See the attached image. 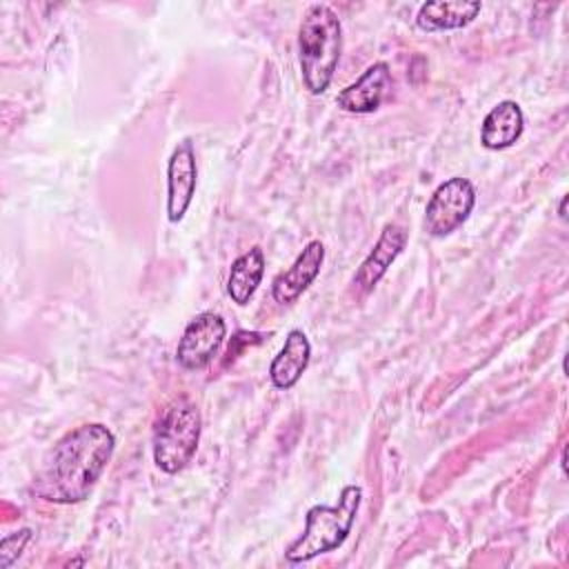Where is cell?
<instances>
[{
    "label": "cell",
    "mask_w": 569,
    "mask_h": 569,
    "mask_svg": "<svg viewBox=\"0 0 569 569\" xmlns=\"http://www.w3.org/2000/svg\"><path fill=\"white\" fill-rule=\"evenodd\" d=\"M116 436L102 422H87L67 431L42 458L31 491L56 505L84 500L107 471Z\"/></svg>",
    "instance_id": "6da1fadb"
},
{
    "label": "cell",
    "mask_w": 569,
    "mask_h": 569,
    "mask_svg": "<svg viewBox=\"0 0 569 569\" xmlns=\"http://www.w3.org/2000/svg\"><path fill=\"white\" fill-rule=\"evenodd\" d=\"M342 53V24L327 4H309L298 27V62L305 87L320 96L329 89Z\"/></svg>",
    "instance_id": "7a4b0ae2"
},
{
    "label": "cell",
    "mask_w": 569,
    "mask_h": 569,
    "mask_svg": "<svg viewBox=\"0 0 569 569\" xmlns=\"http://www.w3.org/2000/svg\"><path fill=\"white\" fill-rule=\"evenodd\" d=\"M362 500V489L358 485H347L340 491L338 505H313L305 518V531L287 547L284 558L289 562H307L316 556L338 549L356 520Z\"/></svg>",
    "instance_id": "3957f363"
},
{
    "label": "cell",
    "mask_w": 569,
    "mask_h": 569,
    "mask_svg": "<svg viewBox=\"0 0 569 569\" xmlns=\"http://www.w3.org/2000/svg\"><path fill=\"white\" fill-rule=\"evenodd\" d=\"M202 416L187 396L176 398L158 418L153 429V462L164 473L184 469L200 442Z\"/></svg>",
    "instance_id": "277c9868"
},
{
    "label": "cell",
    "mask_w": 569,
    "mask_h": 569,
    "mask_svg": "<svg viewBox=\"0 0 569 569\" xmlns=\"http://www.w3.org/2000/svg\"><path fill=\"white\" fill-rule=\"evenodd\" d=\"M476 189L462 178L453 176L436 187L425 209V231L433 238H445L456 231L473 211Z\"/></svg>",
    "instance_id": "5b68a950"
},
{
    "label": "cell",
    "mask_w": 569,
    "mask_h": 569,
    "mask_svg": "<svg viewBox=\"0 0 569 569\" xmlns=\"http://www.w3.org/2000/svg\"><path fill=\"white\" fill-rule=\"evenodd\" d=\"M227 336V325L222 316L213 311L198 313L182 331L176 349V360L189 371L204 369L220 351Z\"/></svg>",
    "instance_id": "8992f818"
},
{
    "label": "cell",
    "mask_w": 569,
    "mask_h": 569,
    "mask_svg": "<svg viewBox=\"0 0 569 569\" xmlns=\"http://www.w3.org/2000/svg\"><path fill=\"white\" fill-rule=\"evenodd\" d=\"M198 167L191 140H182L167 162V218L180 222L193 200Z\"/></svg>",
    "instance_id": "52a82bcc"
},
{
    "label": "cell",
    "mask_w": 569,
    "mask_h": 569,
    "mask_svg": "<svg viewBox=\"0 0 569 569\" xmlns=\"http://www.w3.org/2000/svg\"><path fill=\"white\" fill-rule=\"evenodd\" d=\"M393 80H391V71L387 62H373L371 67H367L362 71V76L347 84L338 98L336 104L342 111L349 113H373L391 93Z\"/></svg>",
    "instance_id": "ba28073f"
},
{
    "label": "cell",
    "mask_w": 569,
    "mask_h": 569,
    "mask_svg": "<svg viewBox=\"0 0 569 569\" xmlns=\"http://www.w3.org/2000/svg\"><path fill=\"white\" fill-rule=\"evenodd\" d=\"M407 229L396 224V222H389L385 224L378 242L373 244V249L369 251V256L360 262L358 271L353 273V289L358 293H369L378 282L380 278L387 273V269L393 264V260L402 253V249L407 247Z\"/></svg>",
    "instance_id": "9c48e42d"
},
{
    "label": "cell",
    "mask_w": 569,
    "mask_h": 569,
    "mask_svg": "<svg viewBox=\"0 0 569 569\" xmlns=\"http://www.w3.org/2000/svg\"><path fill=\"white\" fill-rule=\"evenodd\" d=\"M325 262V244L320 240H311L305 244V249L298 253L293 264L278 273L271 282V296L280 305L296 302L309 284L318 278Z\"/></svg>",
    "instance_id": "30bf717a"
},
{
    "label": "cell",
    "mask_w": 569,
    "mask_h": 569,
    "mask_svg": "<svg viewBox=\"0 0 569 569\" xmlns=\"http://www.w3.org/2000/svg\"><path fill=\"white\" fill-rule=\"evenodd\" d=\"M311 360V342L300 329H291L282 349L269 365V378L276 389H291L305 373Z\"/></svg>",
    "instance_id": "8fae6325"
},
{
    "label": "cell",
    "mask_w": 569,
    "mask_h": 569,
    "mask_svg": "<svg viewBox=\"0 0 569 569\" xmlns=\"http://www.w3.org/2000/svg\"><path fill=\"white\" fill-rule=\"evenodd\" d=\"M525 129V113L516 100H500L482 120L480 142L485 149L500 151L511 147Z\"/></svg>",
    "instance_id": "7c38bea8"
},
{
    "label": "cell",
    "mask_w": 569,
    "mask_h": 569,
    "mask_svg": "<svg viewBox=\"0 0 569 569\" xmlns=\"http://www.w3.org/2000/svg\"><path fill=\"white\" fill-rule=\"evenodd\" d=\"M480 2H467V0H438V2H425L418 9L416 24L422 31H451L462 29L476 20L480 13Z\"/></svg>",
    "instance_id": "4fadbf2b"
},
{
    "label": "cell",
    "mask_w": 569,
    "mask_h": 569,
    "mask_svg": "<svg viewBox=\"0 0 569 569\" xmlns=\"http://www.w3.org/2000/svg\"><path fill=\"white\" fill-rule=\"evenodd\" d=\"M264 276V253L260 247H251L231 262L227 278V293L236 305H247Z\"/></svg>",
    "instance_id": "5bb4252c"
},
{
    "label": "cell",
    "mask_w": 569,
    "mask_h": 569,
    "mask_svg": "<svg viewBox=\"0 0 569 569\" xmlns=\"http://www.w3.org/2000/svg\"><path fill=\"white\" fill-rule=\"evenodd\" d=\"M31 536H33V531L29 527H24V529H18L13 533H7L0 540V569H9L22 556Z\"/></svg>",
    "instance_id": "9a60e30c"
},
{
    "label": "cell",
    "mask_w": 569,
    "mask_h": 569,
    "mask_svg": "<svg viewBox=\"0 0 569 569\" xmlns=\"http://www.w3.org/2000/svg\"><path fill=\"white\" fill-rule=\"evenodd\" d=\"M565 207H567V196L560 200V207H558V216L565 220L567 218V213H565Z\"/></svg>",
    "instance_id": "2e32d148"
}]
</instances>
